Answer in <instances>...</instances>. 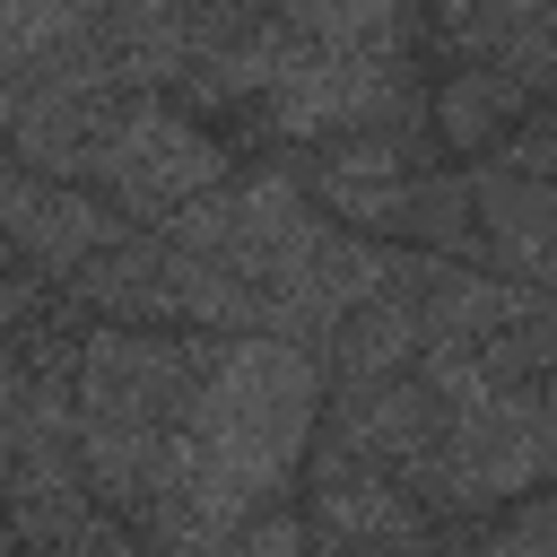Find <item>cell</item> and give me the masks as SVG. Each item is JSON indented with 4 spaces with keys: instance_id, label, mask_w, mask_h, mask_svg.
<instances>
[{
    "instance_id": "3957f363",
    "label": "cell",
    "mask_w": 557,
    "mask_h": 557,
    "mask_svg": "<svg viewBox=\"0 0 557 557\" xmlns=\"http://www.w3.org/2000/svg\"><path fill=\"white\" fill-rule=\"evenodd\" d=\"M444 165L453 157L435 148L426 113H400V122H374V131H339V139H313V148L287 157V174L305 183V200L339 235H366V244H400L418 183L444 174Z\"/></svg>"
},
{
    "instance_id": "52a82bcc",
    "label": "cell",
    "mask_w": 557,
    "mask_h": 557,
    "mask_svg": "<svg viewBox=\"0 0 557 557\" xmlns=\"http://www.w3.org/2000/svg\"><path fill=\"white\" fill-rule=\"evenodd\" d=\"M218 557H313V531H305V513H296V496H287V505L252 513L235 540H218Z\"/></svg>"
},
{
    "instance_id": "277c9868",
    "label": "cell",
    "mask_w": 557,
    "mask_h": 557,
    "mask_svg": "<svg viewBox=\"0 0 557 557\" xmlns=\"http://www.w3.org/2000/svg\"><path fill=\"white\" fill-rule=\"evenodd\" d=\"M409 270H418V261H409ZM418 357H426V322H418L409 278H400L392 296L357 305V313H348V322L313 348L322 392H374V383H400V374H418Z\"/></svg>"
},
{
    "instance_id": "8992f818",
    "label": "cell",
    "mask_w": 557,
    "mask_h": 557,
    "mask_svg": "<svg viewBox=\"0 0 557 557\" xmlns=\"http://www.w3.org/2000/svg\"><path fill=\"white\" fill-rule=\"evenodd\" d=\"M87 17L96 9H0V78L26 70V61H44V52H61V44H78Z\"/></svg>"
},
{
    "instance_id": "5b68a950",
    "label": "cell",
    "mask_w": 557,
    "mask_h": 557,
    "mask_svg": "<svg viewBox=\"0 0 557 557\" xmlns=\"http://www.w3.org/2000/svg\"><path fill=\"white\" fill-rule=\"evenodd\" d=\"M444 557H557V496L540 487V496H522L487 522L444 531Z\"/></svg>"
},
{
    "instance_id": "7a4b0ae2",
    "label": "cell",
    "mask_w": 557,
    "mask_h": 557,
    "mask_svg": "<svg viewBox=\"0 0 557 557\" xmlns=\"http://www.w3.org/2000/svg\"><path fill=\"white\" fill-rule=\"evenodd\" d=\"M235 174V148L191 122L183 104L165 96H122L104 139H96V165H87V191L122 218V226H165L174 209H191L200 191H218Z\"/></svg>"
},
{
    "instance_id": "ba28073f",
    "label": "cell",
    "mask_w": 557,
    "mask_h": 557,
    "mask_svg": "<svg viewBox=\"0 0 557 557\" xmlns=\"http://www.w3.org/2000/svg\"><path fill=\"white\" fill-rule=\"evenodd\" d=\"M313 557H383V548H313Z\"/></svg>"
},
{
    "instance_id": "6da1fadb",
    "label": "cell",
    "mask_w": 557,
    "mask_h": 557,
    "mask_svg": "<svg viewBox=\"0 0 557 557\" xmlns=\"http://www.w3.org/2000/svg\"><path fill=\"white\" fill-rule=\"evenodd\" d=\"M322 426V366L287 339H209L191 400L174 418L157 505L131 522L148 557H218L252 513L296 496V470Z\"/></svg>"
}]
</instances>
